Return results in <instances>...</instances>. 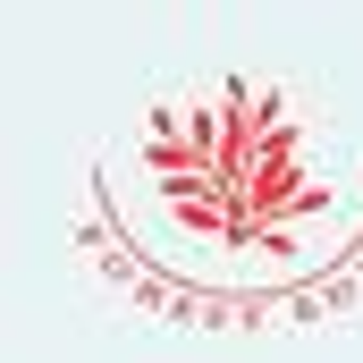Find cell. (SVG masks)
<instances>
[]
</instances>
